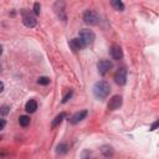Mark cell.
<instances>
[{"instance_id":"cell-11","label":"cell","mask_w":159,"mask_h":159,"mask_svg":"<svg viewBox=\"0 0 159 159\" xmlns=\"http://www.w3.org/2000/svg\"><path fill=\"white\" fill-rule=\"evenodd\" d=\"M55 11H56L57 16L60 17V20H62V21H66V20H67V16H66V14H65V3H62L61 9L59 8L57 4H55Z\"/></svg>"},{"instance_id":"cell-9","label":"cell","mask_w":159,"mask_h":159,"mask_svg":"<svg viewBox=\"0 0 159 159\" xmlns=\"http://www.w3.org/2000/svg\"><path fill=\"white\" fill-rule=\"evenodd\" d=\"M70 47H71V50L73 51V52H77V51H80V50H82V49H84V45H83V42L78 39V37H76V39H72L71 41H70Z\"/></svg>"},{"instance_id":"cell-18","label":"cell","mask_w":159,"mask_h":159,"mask_svg":"<svg viewBox=\"0 0 159 159\" xmlns=\"http://www.w3.org/2000/svg\"><path fill=\"white\" fill-rule=\"evenodd\" d=\"M37 83L41 84V86H47V84L50 83V78L46 77V76H42V77H40V78L37 80Z\"/></svg>"},{"instance_id":"cell-2","label":"cell","mask_w":159,"mask_h":159,"mask_svg":"<svg viewBox=\"0 0 159 159\" xmlns=\"http://www.w3.org/2000/svg\"><path fill=\"white\" fill-rule=\"evenodd\" d=\"M78 39L83 42V45L84 47H87L90 45L93 44V41L94 39H96V35H94V33L92 30H87V29H83L80 31V34H78Z\"/></svg>"},{"instance_id":"cell-15","label":"cell","mask_w":159,"mask_h":159,"mask_svg":"<svg viewBox=\"0 0 159 159\" xmlns=\"http://www.w3.org/2000/svg\"><path fill=\"white\" fill-rule=\"evenodd\" d=\"M111 5L116 10H118V11H123L124 10V4L121 2V0H113V2H111Z\"/></svg>"},{"instance_id":"cell-16","label":"cell","mask_w":159,"mask_h":159,"mask_svg":"<svg viewBox=\"0 0 159 159\" xmlns=\"http://www.w3.org/2000/svg\"><path fill=\"white\" fill-rule=\"evenodd\" d=\"M19 123H20L21 127H27L30 124V117L29 116H20Z\"/></svg>"},{"instance_id":"cell-12","label":"cell","mask_w":159,"mask_h":159,"mask_svg":"<svg viewBox=\"0 0 159 159\" xmlns=\"http://www.w3.org/2000/svg\"><path fill=\"white\" fill-rule=\"evenodd\" d=\"M25 110H26V112H29V113H34V112L37 110V102H36L35 100L27 101L26 104H25Z\"/></svg>"},{"instance_id":"cell-20","label":"cell","mask_w":159,"mask_h":159,"mask_svg":"<svg viewBox=\"0 0 159 159\" xmlns=\"http://www.w3.org/2000/svg\"><path fill=\"white\" fill-rule=\"evenodd\" d=\"M9 106H3V107H2V111H0V112H2V116H5V114H8L9 113Z\"/></svg>"},{"instance_id":"cell-6","label":"cell","mask_w":159,"mask_h":159,"mask_svg":"<svg viewBox=\"0 0 159 159\" xmlns=\"http://www.w3.org/2000/svg\"><path fill=\"white\" fill-rule=\"evenodd\" d=\"M97 68H98L100 75H106L112 68V62L110 60H101L97 63Z\"/></svg>"},{"instance_id":"cell-21","label":"cell","mask_w":159,"mask_h":159,"mask_svg":"<svg viewBox=\"0 0 159 159\" xmlns=\"http://www.w3.org/2000/svg\"><path fill=\"white\" fill-rule=\"evenodd\" d=\"M34 13H35V15H39L40 14V4L39 3H35L34 4Z\"/></svg>"},{"instance_id":"cell-14","label":"cell","mask_w":159,"mask_h":159,"mask_svg":"<svg viewBox=\"0 0 159 159\" xmlns=\"http://www.w3.org/2000/svg\"><path fill=\"white\" fill-rule=\"evenodd\" d=\"M67 152H68V145L66 143H61L56 148V153L57 154H66Z\"/></svg>"},{"instance_id":"cell-13","label":"cell","mask_w":159,"mask_h":159,"mask_svg":"<svg viewBox=\"0 0 159 159\" xmlns=\"http://www.w3.org/2000/svg\"><path fill=\"white\" fill-rule=\"evenodd\" d=\"M66 117V113H60V114H57L56 116V117H55V119L54 121H52V123H51V127H52V128H55V127H57L62 121H63V118H65Z\"/></svg>"},{"instance_id":"cell-8","label":"cell","mask_w":159,"mask_h":159,"mask_svg":"<svg viewBox=\"0 0 159 159\" xmlns=\"http://www.w3.org/2000/svg\"><path fill=\"white\" fill-rule=\"evenodd\" d=\"M87 111L86 110H83V111H80V112H76L75 114L72 116V117L70 118V123L71 124H77L78 122H81L82 119L86 118V116H87Z\"/></svg>"},{"instance_id":"cell-17","label":"cell","mask_w":159,"mask_h":159,"mask_svg":"<svg viewBox=\"0 0 159 159\" xmlns=\"http://www.w3.org/2000/svg\"><path fill=\"white\" fill-rule=\"evenodd\" d=\"M101 151H102V153H103L104 157H112L113 155V149H112V147H110V145L102 147Z\"/></svg>"},{"instance_id":"cell-4","label":"cell","mask_w":159,"mask_h":159,"mask_svg":"<svg viewBox=\"0 0 159 159\" xmlns=\"http://www.w3.org/2000/svg\"><path fill=\"white\" fill-rule=\"evenodd\" d=\"M83 21L87 25H97L98 24V15L93 10H86L83 13Z\"/></svg>"},{"instance_id":"cell-7","label":"cell","mask_w":159,"mask_h":159,"mask_svg":"<svg viewBox=\"0 0 159 159\" xmlns=\"http://www.w3.org/2000/svg\"><path fill=\"white\" fill-rule=\"evenodd\" d=\"M121 106H122V97L118 96V94H116V96H113V97L110 100L108 110H110V111H116V110H118Z\"/></svg>"},{"instance_id":"cell-5","label":"cell","mask_w":159,"mask_h":159,"mask_svg":"<svg viewBox=\"0 0 159 159\" xmlns=\"http://www.w3.org/2000/svg\"><path fill=\"white\" fill-rule=\"evenodd\" d=\"M114 81L117 84H119V86L126 84V82H127V70L124 67L118 68L117 72L114 73Z\"/></svg>"},{"instance_id":"cell-24","label":"cell","mask_w":159,"mask_h":159,"mask_svg":"<svg viewBox=\"0 0 159 159\" xmlns=\"http://www.w3.org/2000/svg\"><path fill=\"white\" fill-rule=\"evenodd\" d=\"M4 91V82H2V90H0V92Z\"/></svg>"},{"instance_id":"cell-3","label":"cell","mask_w":159,"mask_h":159,"mask_svg":"<svg viewBox=\"0 0 159 159\" xmlns=\"http://www.w3.org/2000/svg\"><path fill=\"white\" fill-rule=\"evenodd\" d=\"M21 15H23V23L26 27H35L36 26V23H37L36 17L31 13L26 11V10H23V11H21Z\"/></svg>"},{"instance_id":"cell-10","label":"cell","mask_w":159,"mask_h":159,"mask_svg":"<svg viewBox=\"0 0 159 159\" xmlns=\"http://www.w3.org/2000/svg\"><path fill=\"white\" fill-rule=\"evenodd\" d=\"M111 56L113 60H121L123 57V50L121 49L119 45H112L111 47Z\"/></svg>"},{"instance_id":"cell-22","label":"cell","mask_w":159,"mask_h":159,"mask_svg":"<svg viewBox=\"0 0 159 159\" xmlns=\"http://www.w3.org/2000/svg\"><path fill=\"white\" fill-rule=\"evenodd\" d=\"M157 127H159V119H158V121H155V122L152 124V127H151V131H154V129H157Z\"/></svg>"},{"instance_id":"cell-23","label":"cell","mask_w":159,"mask_h":159,"mask_svg":"<svg viewBox=\"0 0 159 159\" xmlns=\"http://www.w3.org/2000/svg\"><path fill=\"white\" fill-rule=\"evenodd\" d=\"M5 124H6L5 119H2V129H4V128H5Z\"/></svg>"},{"instance_id":"cell-19","label":"cell","mask_w":159,"mask_h":159,"mask_svg":"<svg viewBox=\"0 0 159 159\" xmlns=\"http://www.w3.org/2000/svg\"><path fill=\"white\" fill-rule=\"evenodd\" d=\"M72 94H73V92L70 90V91H68V92L65 94V96H63V98H62V103H66V102H67V101H68V100L72 97Z\"/></svg>"},{"instance_id":"cell-1","label":"cell","mask_w":159,"mask_h":159,"mask_svg":"<svg viewBox=\"0 0 159 159\" xmlns=\"http://www.w3.org/2000/svg\"><path fill=\"white\" fill-rule=\"evenodd\" d=\"M111 92V86L108 82L106 81H98L94 83L93 86V94L98 100H104L108 97V94Z\"/></svg>"}]
</instances>
